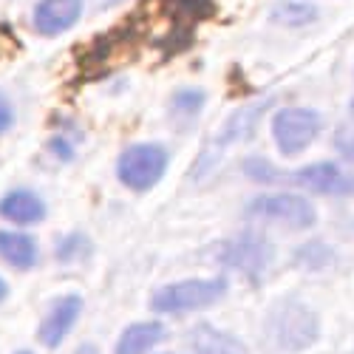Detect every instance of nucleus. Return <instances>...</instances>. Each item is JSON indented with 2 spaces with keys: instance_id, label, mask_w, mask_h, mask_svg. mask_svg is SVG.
Returning <instances> with one entry per match:
<instances>
[{
  "instance_id": "4468645a",
  "label": "nucleus",
  "mask_w": 354,
  "mask_h": 354,
  "mask_svg": "<svg viewBox=\"0 0 354 354\" xmlns=\"http://www.w3.org/2000/svg\"><path fill=\"white\" fill-rule=\"evenodd\" d=\"M317 17V9L309 3H281L275 9V20L283 26H306Z\"/></svg>"
},
{
  "instance_id": "6ab92c4d",
  "label": "nucleus",
  "mask_w": 354,
  "mask_h": 354,
  "mask_svg": "<svg viewBox=\"0 0 354 354\" xmlns=\"http://www.w3.org/2000/svg\"><path fill=\"white\" fill-rule=\"evenodd\" d=\"M6 292H9V289H6V281H3V278H0V301H3V298H6Z\"/></svg>"
},
{
  "instance_id": "39448f33",
  "label": "nucleus",
  "mask_w": 354,
  "mask_h": 354,
  "mask_svg": "<svg viewBox=\"0 0 354 354\" xmlns=\"http://www.w3.org/2000/svg\"><path fill=\"white\" fill-rule=\"evenodd\" d=\"M323 131V116L315 108H283L272 116V139L283 156H298Z\"/></svg>"
},
{
  "instance_id": "7ed1b4c3",
  "label": "nucleus",
  "mask_w": 354,
  "mask_h": 354,
  "mask_svg": "<svg viewBox=\"0 0 354 354\" xmlns=\"http://www.w3.org/2000/svg\"><path fill=\"white\" fill-rule=\"evenodd\" d=\"M250 218L258 221H270V224H281L289 230H309L317 221V210L315 204L298 193H270V196H258L250 201L247 207Z\"/></svg>"
},
{
  "instance_id": "f257e3e1",
  "label": "nucleus",
  "mask_w": 354,
  "mask_h": 354,
  "mask_svg": "<svg viewBox=\"0 0 354 354\" xmlns=\"http://www.w3.org/2000/svg\"><path fill=\"white\" fill-rule=\"evenodd\" d=\"M227 292L224 278H190L179 283H167L159 292H153L151 309L159 315H182V312H196L218 304Z\"/></svg>"
},
{
  "instance_id": "412c9836",
  "label": "nucleus",
  "mask_w": 354,
  "mask_h": 354,
  "mask_svg": "<svg viewBox=\"0 0 354 354\" xmlns=\"http://www.w3.org/2000/svg\"><path fill=\"white\" fill-rule=\"evenodd\" d=\"M351 108H354V105H351Z\"/></svg>"
},
{
  "instance_id": "1a4fd4ad",
  "label": "nucleus",
  "mask_w": 354,
  "mask_h": 354,
  "mask_svg": "<svg viewBox=\"0 0 354 354\" xmlns=\"http://www.w3.org/2000/svg\"><path fill=\"white\" fill-rule=\"evenodd\" d=\"M0 216L15 224H37L46 216V204L32 190H12L0 198Z\"/></svg>"
},
{
  "instance_id": "ddd939ff",
  "label": "nucleus",
  "mask_w": 354,
  "mask_h": 354,
  "mask_svg": "<svg viewBox=\"0 0 354 354\" xmlns=\"http://www.w3.org/2000/svg\"><path fill=\"white\" fill-rule=\"evenodd\" d=\"M193 351L196 354H241L227 335L216 332L213 326H198L193 332Z\"/></svg>"
},
{
  "instance_id": "0eeeda50",
  "label": "nucleus",
  "mask_w": 354,
  "mask_h": 354,
  "mask_svg": "<svg viewBox=\"0 0 354 354\" xmlns=\"http://www.w3.org/2000/svg\"><path fill=\"white\" fill-rule=\"evenodd\" d=\"M80 312H82V298H80V295H63V298H57L51 304L48 315L43 317L40 329H37L40 343L48 346V348H57L66 340V335L74 329Z\"/></svg>"
},
{
  "instance_id": "9b49d317",
  "label": "nucleus",
  "mask_w": 354,
  "mask_h": 354,
  "mask_svg": "<svg viewBox=\"0 0 354 354\" xmlns=\"http://www.w3.org/2000/svg\"><path fill=\"white\" fill-rule=\"evenodd\" d=\"M162 337H165V326L159 320L133 323V326H128L122 332V337L116 340V354H147Z\"/></svg>"
},
{
  "instance_id": "f8f14e48",
  "label": "nucleus",
  "mask_w": 354,
  "mask_h": 354,
  "mask_svg": "<svg viewBox=\"0 0 354 354\" xmlns=\"http://www.w3.org/2000/svg\"><path fill=\"white\" fill-rule=\"evenodd\" d=\"M263 108H267V102H261V105H250V108L239 111V113H235L232 120L227 122V128L221 131V136L216 139V145H232L235 139H244V136H250V133L255 131L258 120H261Z\"/></svg>"
},
{
  "instance_id": "6e6552de",
  "label": "nucleus",
  "mask_w": 354,
  "mask_h": 354,
  "mask_svg": "<svg viewBox=\"0 0 354 354\" xmlns=\"http://www.w3.org/2000/svg\"><path fill=\"white\" fill-rule=\"evenodd\" d=\"M82 15V0H40L35 6V26L40 35H60Z\"/></svg>"
},
{
  "instance_id": "423d86ee",
  "label": "nucleus",
  "mask_w": 354,
  "mask_h": 354,
  "mask_svg": "<svg viewBox=\"0 0 354 354\" xmlns=\"http://www.w3.org/2000/svg\"><path fill=\"white\" fill-rule=\"evenodd\" d=\"M221 261L227 267L239 270L250 278H258L272 261V247L261 239V235H239L235 241H230L221 252Z\"/></svg>"
},
{
  "instance_id": "dca6fc26",
  "label": "nucleus",
  "mask_w": 354,
  "mask_h": 354,
  "mask_svg": "<svg viewBox=\"0 0 354 354\" xmlns=\"http://www.w3.org/2000/svg\"><path fill=\"white\" fill-rule=\"evenodd\" d=\"M85 250H88V241H85V239H80V235H71L68 241H63V244H60V250H57V258H60V261H71V258L82 255Z\"/></svg>"
},
{
  "instance_id": "9d476101",
  "label": "nucleus",
  "mask_w": 354,
  "mask_h": 354,
  "mask_svg": "<svg viewBox=\"0 0 354 354\" xmlns=\"http://www.w3.org/2000/svg\"><path fill=\"white\" fill-rule=\"evenodd\" d=\"M0 258L6 263H12L15 270H32L40 258V250H37L32 235L0 230Z\"/></svg>"
},
{
  "instance_id": "a211bd4d",
  "label": "nucleus",
  "mask_w": 354,
  "mask_h": 354,
  "mask_svg": "<svg viewBox=\"0 0 354 354\" xmlns=\"http://www.w3.org/2000/svg\"><path fill=\"white\" fill-rule=\"evenodd\" d=\"M74 354H100V348H97L94 343H82V346H80Z\"/></svg>"
},
{
  "instance_id": "f03ea898",
  "label": "nucleus",
  "mask_w": 354,
  "mask_h": 354,
  "mask_svg": "<svg viewBox=\"0 0 354 354\" xmlns=\"http://www.w3.org/2000/svg\"><path fill=\"white\" fill-rule=\"evenodd\" d=\"M270 332H272V340L283 351H304L317 340L320 323H317V315L306 304L281 301L270 315Z\"/></svg>"
},
{
  "instance_id": "f3484780",
  "label": "nucleus",
  "mask_w": 354,
  "mask_h": 354,
  "mask_svg": "<svg viewBox=\"0 0 354 354\" xmlns=\"http://www.w3.org/2000/svg\"><path fill=\"white\" fill-rule=\"evenodd\" d=\"M12 122H15V111H12L9 100H6L3 94H0V133L9 131V128H12Z\"/></svg>"
},
{
  "instance_id": "2eb2a0df",
  "label": "nucleus",
  "mask_w": 354,
  "mask_h": 354,
  "mask_svg": "<svg viewBox=\"0 0 354 354\" xmlns=\"http://www.w3.org/2000/svg\"><path fill=\"white\" fill-rule=\"evenodd\" d=\"M201 105H204V91H198V88H185V91L173 97V108L182 113H196Z\"/></svg>"
},
{
  "instance_id": "20e7f679",
  "label": "nucleus",
  "mask_w": 354,
  "mask_h": 354,
  "mask_svg": "<svg viewBox=\"0 0 354 354\" xmlns=\"http://www.w3.org/2000/svg\"><path fill=\"white\" fill-rule=\"evenodd\" d=\"M167 151L156 142H142L133 145L116 162V176L120 182L131 190H151L167 170Z\"/></svg>"
},
{
  "instance_id": "aec40b11",
  "label": "nucleus",
  "mask_w": 354,
  "mask_h": 354,
  "mask_svg": "<svg viewBox=\"0 0 354 354\" xmlns=\"http://www.w3.org/2000/svg\"><path fill=\"white\" fill-rule=\"evenodd\" d=\"M17 354H35V351H17Z\"/></svg>"
}]
</instances>
